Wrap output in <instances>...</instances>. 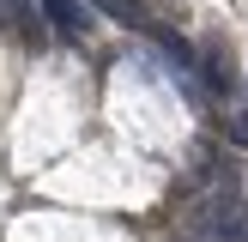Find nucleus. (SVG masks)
Returning a JSON list of instances; mask_svg holds the SVG:
<instances>
[{
	"label": "nucleus",
	"instance_id": "obj_1",
	"mask_svg": "<svg viewBox=\"0 0 248 242\" xmlns=\"http://www.w3.org/2000/svg\"><path fill=\"white\" fill-rule=\"evenodd\" d=\"M36 6H43V18L55 24L61 36H85L91 30V6H85V0H36Z\"/></svg>",
	"mask_w": 248,
	"mask_h": 242
},
{
	"label": "nucleus",
	"instance_id": "obj_2",
	"mask_svg": "<svg viewBox=\"0 0 248 242\" xmlns=\"http://www.w3.org/2000/svg\"><path fill=\"white\" fill-rule=\"evenodd\" d=\"M91 6H97V12H109V18H121V24H133V30H157L145 0H91Z\"/></svg>",
	"mask_w": 248,
	"mask_h": 242
},
{
	"label": "nucleus",
	"instance_id": "obj_3",
	"mask_svg": "<svg viewBox=\"0 0 248 242\" xmlns=\"http://www.w3.org/2000/svg\"><path fill=\"white\" fill-rule=\"evenodd\" d=\"M200 73H206V85L212 91H230V55L218 43H206V55H200Z\"/></svg>",
	"mask_w": 248,
	"mask_h": 242
},
{
	"label": "nucleus",
	"instance_id": "obj_4",
	"mask_svg": "<svg viewBox=\"0 0 248 242\" xmlns=\"http://www.w3.org/2000/svg\"><path fill=\"white\" fill-rule=\"evenodd\" d=\"M230 145H242V151H248V115H236V121H230Z\"/></svg>",
	"mask_w": 248,
	"mask_h": 242
},
{
	"label": "nucleus",
	"instance_id": "obj_5",
	"mask_svg": "<svg viewBox=\"0 0 248 242\" xmlns=\"http://www.w3.org/2000/svg\"><path fill=\"white\" fill-rule=\"evenodd\" d=\"M224 242H248V230H236V236H224Z\"/></svg>",
	"mask_w": 248,
	"mask_h": 242
}]
</instances>
